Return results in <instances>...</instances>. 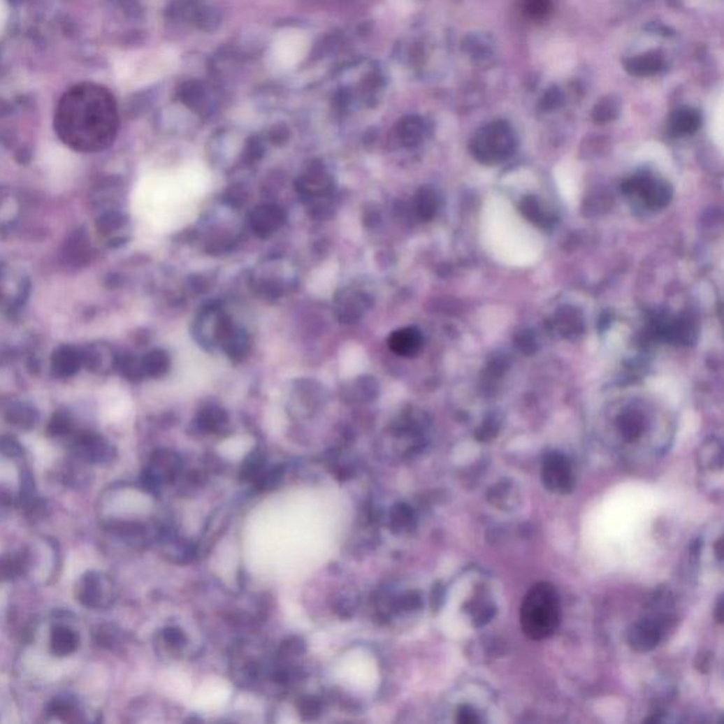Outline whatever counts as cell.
Segmentation results:
<instances>
[{"instance_id":"11","label":"cell","mask_w":724,"mask_h":724,"mask_svg":"<svg viewBox=\"0 0 724 724\" xmlns=\"http://www.w3.org/2000/svg\"><path fill=\"white\" fill-rule=\"evenodd\" d=\"M618 429L621 435L628 439H637L644 430V416L635 409L624 410L618 417Z\"/></svg>"},{"instance_id":"9","label":"cell","mask_w":724,"mask_h":724,"mask_svg":"<svg viewBox=\"0 0 724 724\" xmlns=\"http://www.w3.org/2000/svg\"><path fill=\"white\" fill-rule=\"evenodd\" d=\"M388 344L395 354L400 356H413L423 345V337H421L419 330L407 327L392 333Z\"/></svg>"},{"instance_id":"8","label":"cell","mask_w":724,"mask_h":724,"mask_svg":"<svg viewBox=\"0 0 724 724\" xmlns=\"http://www.w3.org/2000/svg\"><path fill=\"white\" fill-rule=\"evenodd\" d=\"M307 51V38L297 33H287L279 37L277 43L273 47V57L276 61L287 68L297 64L301 57Z\"/></svg>"},{"instance_id":"15","label":"cell","mask_w":724,"mask_h":724,"mask_svg":"<svg viewBox=\"0 0 724 724\" xmlns=\"http://www.w3.org/2000/svg\"><path fill=\"white\" fill-rule=\"evenodd\" d=\"M439 204H440V200H439V196L436 194V191H433L430 189H423L417 194V200H416V208H417L419 217L425 221L432 219L439 210Z\"/></svg>"},{"instance_id":"6","label":"cell","mask_w":724,"mask_h":724,"mask_svg":"<svg viewBox=\"0 0 724 724\" xmlns=\"http://www.w3.org/2000/svg\"><path fill=\"white\" fill-rule=\"evenodd\" d=\"M181 468V458L174 451H157L147 470V482L150 486H160L173 482Z\"/></svg>"},{"instance_id":"18","label":"cell","mask_w":724,"mask_h":724,"mask_svg":"<svg viewBox=\"0 0 724 724\" xmlns=\"http://www.w3.org/2000/svg\"><path fill=\"white\" fill-rule=\"evenodd\" d=\"M699 126V117L693 112H681L672 122V128L678 135L692 133Z\"/></svg>"},{"instance_id":"12","label":"cell","mask_w":724,"mask_h":724,"mask_svg":"<svg viewBox=\"0 0 724 724\" xmlns=\"http://www.w3.org/2000/svg\"><path fill=\"white\" fill-rule=\"evenodd\" d=\"M414 526V514L406 504H398L392 508L389 516V528L393 533H405Z\"/></svg>"},{"instance_id":"22","label":"cell","mask_w":724,"mask_h":724,"mask_svg":"<svg viewBox=\"0 0 724 724\" xmlns=\"http://www.w3.org/2000/svg\"><path fill=\"white\" fill-rule=\"evenodd\" d=\"M222 421H224L222 412H219V410H217V412L210 410L208 413H205V414L203 416V419L200 420V423H201V426H203L205 430H211V432H212V430H215L218 426H221V425H222Z\"/></svg>"},{"instance_id":"23","label":"cell","mask_w":724,"mask_h":724,"mask_svg":"<svg viewBox=\"0 0 724 724\" xmlns=\"http://www.w3.org/2000/svg\"><path fill=\"white\" fill-rule=\"evenodd\" d=\"M518 345L521 349L523 351H533V347H535V340H533V335L530 333H522L518 335Z\"/></svg>"},{"instance_id":"13","label":"cell","mask_w":724,"mask_h":724,"mask_svg":"<svg viewBox=\"0 0 724 724\" xmlns=\"http://www.w3.org/2000/svg\"><path fill=\"white\" fill-rule=\"evenodd\" d=\"M556 327L559 328V331L563 337L579 335L581 333V327H583L580 314L577 313V310L570 309V307L562 309L559 312V314L556 316Z\"/></svg>"},{"instance_id":"21","label":"cell","mask_w":724,"mask_h":724,"mask_svg":"<svg viewBox=\"0 0 724 724\" xmlns=\"http://www.w3.org/2000/svg\"><path fill=\"white\" fill-rule=\"evenodd\" d=\"M305 651H306L305 641L300 637H291L282 642V645L279 648V656L282 659H289V658L300 656L301 653H305Z\"/></svg>"},{"instance_id":"7","label":"cell","mask_w":724,"mask_h":724,"mask_svg":"<svg viewBox=\"0 0 724 724\" xmlns=\"http://www.w3.org/2000/svg\"><path fill=\"white\" fill-rule=\"evenodd\" d=\"M663 634V618L660 616L645 617L638 621L630 632V644L637 651H649L655 648Z\"/></svg>"},{"instance_id":"24","label":"cell","mask_w":724,"mask_h":724,"mask_svg":"<svg viewBox=\"0 0 724 724\" xmlns=\"http://www.w3.org/2000/svg\"><path fill=\"white\" fill-rule=\"evenodd\" d=\"M457 721H460V723H475V721H478V717H477L475 711L471 707L464 706V707H461V710L458 713Z\"/></svg>"},{"instance_id":"14","label":"cell","mask_w":724,"mask_h":724,"mask_svg":"<svg viewBox=\"0 0 724 724\" xmlns=\"http://www.w3.org/2000/svg\"><path fill=\"white\" fill-rule=\"evenodd\" d=\"M266 467V457L263 453L255 450L252 451L247 458L245 461L242 463V467H240V479L245 481V482H252L261 475V472L265 470Z\"/></svg>"},{"instance_id":"10","label":"cell","mask_w":724,"mask_h":724,"mask_svg":"<svg viewBox=\"0 0 724 724\" xmlns=\"http://www.w3.org/2000/svg\"><path fill=\"white\" fill-rule=\"evenodd\" d=\"M519 211L522 212V215L526 219H529L530 222H533L535 225H537L540 228H549L556 222L555 217L549 211L543 208L542 204L539 203V200L532 196L523 197L521 200Z\"/></svg>"},{"instance_id":"4","label":"cell","mask_w":724,"mask_h":724,"mask_svg":"<svg viewBox=\"0 0 724 724\" xmlns=\"http://www.w3.org/2000/svg\"><path fill=\"white\" fill-rule=\"evenodd\" d=\"M542 484L553 494L566 495L574 488V475L569 458L559 453H548L540 467Z\"/></svg>"},{"instance_id":"16","label":"cell","mask_w":724,"mask_h":724,"mask_svg":"<svg viewBox=\"0 0 724 724\" xmlns=\"http://www.w3.org/2000/svg\"><path fill=\"white\" fill-rule=\"evenodd\" d=\"M296 707H297V711L301 718L310 721V720H316L321 716L324 703L319 696L303 695L297 699Z\"/></svg>"},{"instance_id":"20","label":"cell","mask_w":724,"mask_h":724,"mask_svg":"<svg viewBox=\"0 0 724 724\" xmlns=\"http://www.w3.org/2000/svg\"><path fill=\"white\" fill-rule=\"evenodd\" d=\"M52 645H54L55 652H58V653H68V652H71L77 646V638L68 630L61 628V630H58L54 634Z\"/></svg>"},{"instance_id":"1","label":"cell","mask_w":724,"mask_h":724,"mask_svg":"<svg viewBox=\"0 0 724 724\" xmlns=\"http://www.w3.org/2000/svg\"><path fill=\"white\" fill-rule=\"evenodd\" d=\"M117 124L112 95L92 82L68 89L55 109V133L64 145L81 153L106 149L116 136Z\"/></svg>"},{"instance_id":"17","label":"cell","mask_w":724,"mask_h":724,"mask_svg":"<svg viewBox=\"0 0 724 724\" xmlns=\"http://www.w3.org/2000/svg\"><path fill=\"white\" fill-rule=\"evenodd\" d=\"M283 472H284V470L282 465H275L270 468L265 467V470L261 472V475L254 481V486L261 491L275 488L280 482V479L283 478Z\"/></svg>"},{"instance_id":"5","label":"cell","mask_w":724,"mask_h":724,"mask_svg":"<svg viewBox=\"0 0 724 724\" xmlns=\"http://www.w3.org/2000/svg\"><path fill=\"white\" fill-rule=\"evenodd\" d=\"M623 191L628 196H638L651 210L665 208L672 200V187L663 180L649 175H635L623 184Z\"/></svg>"},{"instance_id":"2","label":"cell","mask_w":724,"mask_h":724,"mask_svg":"<svg viewBox=\"0 0 724 724\" xmlns=\"http://www.w3.org/2000/svg\"><path fill=\"white\" fill-rule=\"evenodd\" d=\"M562 607L556 587L548 581L535 583L525 594L519 621L523 634L532 641L552 637L560 624Z\"/></svg>"},{"instance_id":"3","label":"cell","mask_w":724,"mask_h":724,"mask_svg":"<svg viewBox=\"0 0 724 724\" xmlns=\"http://www.w3.org/2000/svg\"><path fill=\"white\" fill-rule=\"evenodd\" d=\"M515 139L509 128L495 124L482 129L471 143L472 156L484 164H497L512 154Z\"/></svg>"},{"instance_id":"19","label":"cell","mask_w":724,"mask_h":724,"mask_svg":"<svg viewBox=\"0 0 724 724\" xmlns=\"http://www.w3.org/2000/svg\"><path fill=\"white\" fill-rule=\"evenodd\" d=\"M161 638H163V642L166 644V646L174 653L181 651L187 645V638H186L184 632L177 627H167L166 630H163Z\"/></svg>"}]
</instances>
